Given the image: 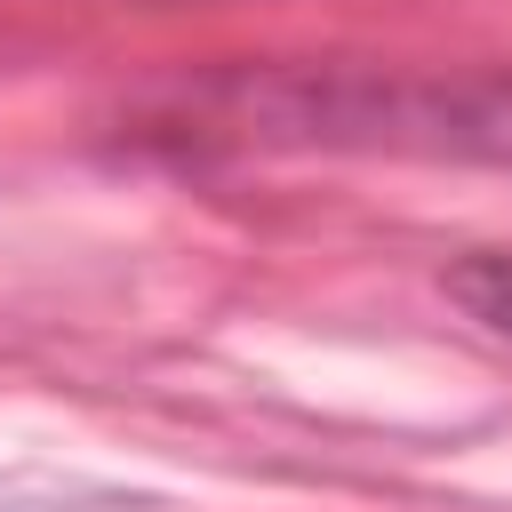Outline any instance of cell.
<instances>
[{"mask_svg":"<svg viewBox=\"0 0 512 512\" xmlns=\"http://www.w3.org/2000/svg\"><path fill=\"white\" fill-rule=\"evenodd\" d=\"M440 288L488 328V336H504L512 344V256L504 248H480V256H464V264H448L440 272Z\"/></svg>","mask_w":512,"mask_h":512,"instance_id":"2","label":"cell"},{"mask_svg":"<svg viewBox=\"0 0 512 512\" xmlns=\"http://www.w3.org/2000/svg\"><path fill=\"white\" fill-rule=\"evenodd\" d=\"M208 128L256 144H416V152H488L512 160V88L504 80H232L192 104Z\"/></svg>","mask_w":512,"mask_h":512,"instance_id":"1","label":"cell"}]
</instances>
